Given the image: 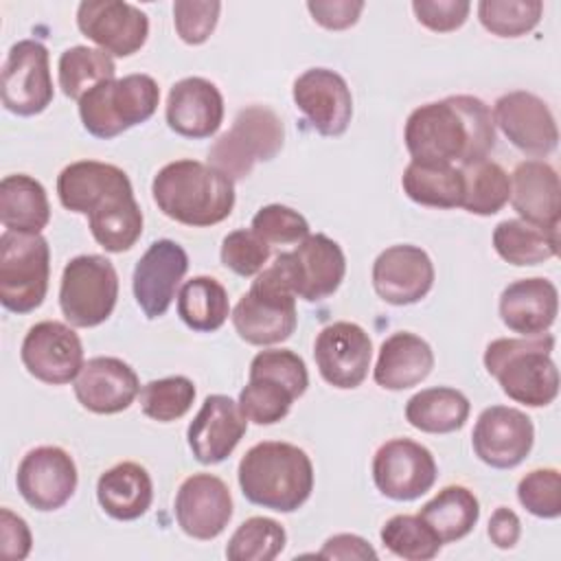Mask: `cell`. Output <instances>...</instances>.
I'll list each match as a JSON object with an SVG mask.
<instances>
[{
	"label": "cell",
	"mask_w": 561,
	"mask_h": 561,
	"mask_svg": "<svg viewBox=\"0 0 561 561\" xmlns=\"http://www.w3.org/2000/svg\"><path fill=\"white\" fill-rule=\"evenodd\" d=\"M419 517L443 543H451L467 537L476 528L480 519V504L473 491L467 486L449 484L421 506Z\"/></svg>",
	"instance_id": "34"
},
{
	"label": "cell",
	"mask_w": 561,
	"mask_h": 561,
	"mask_svg": "<svg viewBox=\"0 0 561 561\" xmlns=\"http://www.w3.org/2000/svg\"><path fill=\"white\" fill-rule=\"evenodd\" d=\"M493 248L511 265H537L559 252V230H546L524 219H504L493 230Z\"/></svg>",
	"instance_id": "36"
},
{
	"label": "cell",
	"mask_w": 561,
	"mask_h": 561,
	"mask_svg": "<svg viewBox=\"0 0 561 561\" xmlns=\"http://www.w3.org/2000/svg\"><path fill=\"white\" fill-rule=\"evenodd\" d=\"M517 500L530 515L557 519L561 515V473L552 467L528 471L517 484Z\"/></svg>",
	"instance_id": "45"
},
{
	"label": "cell",
	"mask_w": 561,
	"mask_h": 561,
	"mask_svg": "<svg viewBox=\"0 0 561 561\" xmlns=\"http://www.w3.org/2000/svg\"><path fill=\"white\" fill-rule=\"evenodd\" d=\"M53 94L48 48L37 39L15 42L2 64V105L18 116H35Z\"/></svg>",
	"instance_id": "13"
},
{
	"label": "cell",
	"mask_w": 561,
	"mask_h": 561,
	"mask_svg": "<svg viewBox=\"0 0 561 561\" xmlns=\"http://www.w3.org/2000/svg\"><path fill=\"white\" fill-rule=\"evenodd\" d=\"M285 142V127L278 114L265 105H248L237 112L228 131H224L208 151V164L226 173L232 182L252 173L256 162L278 156Z\"/></svg>",
	"instance_id": "8"
},
{
	"label": "cell",
	"mask_w": 561,
	"mask_h": 561,
	"mask_svg": "<svg viewBox=\"0 0 561 561\" xmlns=\"http://www.w3.org/2000/svg\"><path fill=\"white\" fill-rule=\"evenodd\" d=\"M272 267L280 274L296 298L318 302L337 291L346 274V256L337 241L327 234L305 237L291 252H280Z\"/></svg>",
	"instance_id": "12"
},
{
	"label": "cell",
	"mask_w": 561,
	"mask_h": 561,
	"mask_svg": "<svg viewBox=\"0 0 561 561\" xmlns=\"http://www.w3.org/2000/svg\"><path fill=\"white\" fill-rule=\"evenodd\" d=\"M57 195L66 210L88 217L94 241L107 252H125L142 234V210L127 173L116 164L70 162L57 178Z\"/></svg>",
	"instance_id": "1"
},
{
	"label": "cell",
	"mask_w": 561,
	"mask_h": 561,
	"mask_svg": "<svg viewBox=\"0 0 561 561\" xmlns=\"http://www.w3.org/2000/svg\"><path fill=\"white\" fill-rule=\"evenodd\" d=\"M554 337H497L484 348V368L502 392L528 408L550 405L559 394V373L552 362Z\"/></svg>",
	"instance_id": "5"
},
{
	"label": "cell",
	"mask_w": 561,
	"mask_h": 561,
	"mask_svg": "<svg viewBox=\"0 0 561 561\" xmlns=\"http://www.w3.org/2000/svg\"><path fill=\"white\" fill-rule=\"evenodd\" d=\"M373 287L388 305H414L434 285V263L430 254L412 243L386 248L373 263Z\"/></svg>",
	"instance_id": "24"
},
{
	"label": "cell",
	"mask_w": 561,
	"mask_h": 561,
	"mask_svg": "<svg viewBox=\"0 0 561 561\" xmlns=\"http://www.w3.org/2000/svg\"><path fill=\"white\" fill-rule=\"evenodd\" d=\"M138 394L140 381L136 370L127 362L110 355L88 359L75 379L77 401L94 414L123 412Z\"/></svg>",
	"instance_id": "26"
},
{
	"label": "cell",
	"mask_w": 561,
	"mask_h": 561,
	"mask_svg": "<svg viewBox=\"0 0 561 561\" xmlns=\"http://www.w3.org/2000/svg\"><path fill=\"white\" fill-rule=\"evenodd\" d=\"M20 357L28 375L50 386L75 381L85 364L79 335L72 327L57 320L33 324L22 340Z\"/></svg>",
	"instance_id": "15"
},
{
	"label": "cell",
	"mask_w": 561,
	"mask_h": 561,
	"mask_svg": "<svg viewBox=\"0 0 561 561\" xmlns=\"http://www.w3.org/2000/svg\"><path fill=\"white\" fill-rule=\"evenodd\" d=\"M79 473L72 456L57 445L31 449L18 465L15 484L20 495L35 511L61 508L77 491Z\"/></svg>",
	"instance_id": "16"
},
{
	"label": "cell",
	"mask_w": 561,
	"mask_h": 561,
	"mask_svg": "<svg viewBox=\"0 0 561 561\" xmlns=\"http://www.w3.org/2000/svg\"><path fill=\"white\" fill-rule=\"evenodd\" d=\"M156 206L169 219L206 228L224 221L234 208V182L199 160H175L164 164L151 182Z\"/></svg>",
	"instance_id": "3"
},
{
	"label": "cell",
	"mask_w": 561,
	"mask_h": 561,
	"mask_svg": "<svg viewBox=\"0 0 561 561\" xmlns=\"http://www.w3.org/2000/svg\"><path fill=\"white\" fill-rule=\"evenodd\" d=\"M250 228L270 245L300 243L309 237V221L298 210L283 204H267L259 208Z\"/></svg>",
	"instance_id": "46"
},
{
	"label": "cell",
	"mask_w": 561,
	"mask_h": 561,
	"mask_svg": "<svg viewBox=\"0 0 561 561\" xmlns=\"http://www.w3.org/2000/svg\"><path fill=\"white\" fill-rule=\"evenodd\" d=\"M318 557H322V559H377V552L364 537L351 535V533H340L324 541Z\"/></svg>",
	"instance_id": "51"
},
{
	"label": "cell",
	"mask_w": 561,
	"mask_h": 561,
	"mask_svg": "<svg viewBox=\"0 0 561 561\" xmlns=\"http://www.w3.org/2000/svg\"><path fill=\"white\" fill-rule=\"evenodd\" d=\"M460 171L465 182L460 208L480 217L495 215L504 208L511 197V178L497 162L484 158L460 167Z\"/></svg>",
	"instance_id": "38"
},
{
	"label": "cell",
	"mask_w": 561,
	"mask_h": 561,
	"mask_svg": "<svg viewBox=\"0 0 561 561\" xmlns=\"http://www.w3.org/2000/svg\"><path fill=\"white\" fill-rule=\"evenodd\" d=\"M118 300V274L101 254H79L61 272L59 307L64 318L79 329L105 322Z\"/></svg>",
	"instance_id": "11"
},
{
	"label": "cell",
	"mask_w": 561,
	"mask_h": 561,
	"mask_svg": "<svg viewBox=\"0 0 561 561\" xmlns=\"http://www.w3.org/2000/svg\"><path fill=\"white\" fill-rule=\"evenodd\" d=\"M164 116L167 125L184 138H210L224 123V96L213 81L186 77L169 90Z\"/></svg>",
	"instance_id": "27"
},
{
	"label": "cell",
	"mask_w": 561,
	"mask_h": 561,
	"mask_svg": "<svg viewBox=\"0 0 561 561\" xmlns=\"http://www.w3.org/2000/svg\"><path fill=\"white\" fill-rule=\"evenodd\" d=\"M219 256L226 270L248 278L265 270L272 256V245L265 243L252 228L250 230L239 228L224 237Z\"/></svg>",
	"instance_id": "44"
},
{
	"label": "cell",
	"mask_w": 561,
	"mask_h": 561,
	"mask_svg": "<svg viewBox=\"0 0 561 561\" xmlns=\"http://www.w3.org/2000/svg\"><path fill=\"white\" fill-rule=\"evenodd\" d=\"M291 96L318 134L335 138L348 129L353 94L340 72L331 68H309L296 77Z\"/></svg>",
	"instance_id": "20"
},
{
	"label": "cell",
	"mask_w": 561,
	"mask_h": 561,
	"mask_svg": "<svg viewBox=\"0 0 561 561\" xmlns=\"http://www.w3.org/2000/svg\"><path fill=\"white\" fill-rule=\"evenodd\" d=\"M403 193L430 208H458L462 204V171L454 164L410 162L401 175Z\"/></svg>",
	"instance_id": "35"
},
{
	"label": "cell",
	"mask_w": 561,
	"mask_h": 561,
	"mask_svg": "<svg viewBox=\"0 0 561 561\" xmlns=\"http://www.w3.org/2000/svg\"><path fill=\"white\" fill-rule=\"evenodd\" d=\"M313 359L320 377L340 390H353L368 377L373 342L355 322L327 324L313 342Z\"/></svg>",
	"instance_id": "17"
},
{
	"label": "cell",
	"mask_w": 561,
	"mask_h": 561,
	"mask_svg": "<svg viewBox=\"0 0 561 561\" xmlns=\"http://www.w3.org/2000/svg\"><path fill=\"white\" fill-rule=\"evenodd\" d=\"M221 2L217 0H178L173 2V24L175 33L184 44L199 46L204 44L219 20Z\"/></svg>",
	"instance_id": "47"
},
{
	"label": "cell",
	"mask_w": 561,
	"mask_h": 561,
	"mask_svg": "<svg viewBox=\"0 0 561 561\" xmlns=\"http://www.w3.org/2000/svg\"><path fill=\"white\" fill-rule=\"evenodd\" d=\"M432 368V346L416 333L397 331L381 342L373 377L383 390H405L421 383Z\"/></svg>",
	"instance_id": "30"
},
{
	"label": "cell",
	"mask_w": 561,
	"mask_h": 561,
	"mask_svg": "<svg viewBox=\"0 0 561 561\" xmlns=\"http://www.w3.org/2000/svg\"><path fill=\"white\" fill-rule=\"evenodd\" d=\"M403 140L414 162L465 167L489 158L495 147L493 112L471 94L432 101L410 112Z\"/></svg>",
	"instance_id": "2"
},
{
	"label": "cell",
	"mask_w": 561,
	"mask_h": 561,
	"mask_svg": "<svg viewBox=\"0 0 561 561\" xmlns=\"http://www.w3.org/2000/svg\"><path fill=\"white\" fill-rule=\"evenodd\" d=\"M535 443V427L526 412L489 405L478 414L471 432L476 456L493 469H513L526 460Z\"/></svg>",
	"instance_id": "19"
},
{
	"label": "cell",
	"mask_w": 561,
	"mask_h": 561,
	"mask_svg": "<svg viewBox=\"0 0 561 561\" xmlns=\"http://www.w3.org/2000/svg\"><path fill=\"white\" fill-rule=\"evenodd\" d=\"M438 476L432 451L410 438H390L373 456V480L381 495L412 502L425 495Z\"/></svg>",
	"instance_id": "14"
},
{
	"label": "cell",
	"mask_w": 561,
	"mask_h": 561,
	"mask_svg": "<svg viewBox=\"0 0 561 561\" xmlns=\"http://www.w3.org/2000/svg\"><path fill=\"white\" fill-rule=\"evenodd\" d=\"M173 511L184 535L210 541L226 530L232 517V495L221 478L193 473L180 484Z\"/></svg>",
	"instance_id": "23"
},
{
	"label": "cell",
	"mask_w": 561,
	"mask_h": 561,
	"mask_svg": "<svg viewBox=\"0 0 561 561\" xmlns=\"http://www.w3.org/2000/svg\"><path fill=\"white\" fill-rule=\"evenodd\" d=\"M178 316L197 333L221 329L230 316L226 287L213 276H193L178 291Z\"/></svg>",
	"instance_id": "37"
},
{
	"label": "cell",
	"mask_w": 561,
	"mask_h": 561,
	"mask_svg": "<svg viewBox=\"0 0 561 561\" xmlns=\"http://www.w3.org/2000/svg\"><path fill=\"white\" fill-rule=\"evenodd\" d=\"M307 386L309 373L298 353L265 348L252 357L248 383L237 403L248 421L274 425L289 414L291 403L307 392Z\"/></svg>",
	"instance_id": "6"
},
{
	"label": "cell",
	"mask_w": 561,
	"mask_h": 561,
	"mask_svg": "<svg viewBox=\"0 0 561 561\" xmlns=\"http://www.w3.org/2000/svg\"><path fill=\"white\" fill-rule=\"evenodd\" d=\"M362 0H309L307 11L311 13L313 22L329 31H344L351 28L362 11H364Z\"/></svg>",
	"instance_id": "49"
},
{
	"label": "cell",
	"mask_w": 561,
	"mask_h": 561,
	"mask_svg": "<svg viewBox=\"0 0 561 561\" xmlns=\"http://www.w3.org/2000/svg\"><path fill=\"white\" fill-rule=\"evenodd\" d=\"M469 399L449 386L419 390L405 403V419L425 434H449L460 430L469 419Z\"/></svg>",
	"instance_id": "33"
},
{
	"label": "cell",
	"mask_w": 561,
	"mask_h": 561,
	"mask_svg": "<svg viewBox=\"0 0 561 561\" xmlns=\"http://www.w3.org/2000/svg\"><path fill=\"white\" fill-rule=\"evenodd\" d=\"M33 537L28 524L11 508L0 511V554L7 561H22L28 557Z\"/></svg>",
	"instance_id": "50"
},
{
	"label": "cell",
	"mask_w": 561,
	"mask_h": 561,
	"mask_svg": "<svg viewBox=\"0 0 561 561\" xmlns=\"http://www.w3.org/2000/svg\"><path fill=\"white\" fill-rule=\"evenodd\" d=\"M511 204L515 213L539 228L559 230L561 184L557 171L543 160H524L511 173Z\"/></svg>",
	"instance_id": "28"
},
{
	"label": "cell",
	"mask_w": 561,
	"mask_h": 561,
	"mask_svg": "<svg viewBox=\"0 0 561 561\" xmlns=\"http://www.w3.org/2000/svg\"><path fill=\"white\" fill-rule=\"evenodd\" d=\"M412 11L425 28L434 33H451L460 28L471 11L467 0H414Z\"/></svg>",
	"instance_id": "48"
},
{
	"label": "cell",
	"mask_w": 561,
	"mask_h": 561,
	"mask_svg": "<svg viewBox=\"0 0 561 561\" xmlns=\"http://www.w3.org/2000/svg\"><path fill=\"white\" fill-rule=\"evenodd\" d=\"M248 430L237 401L226 394H208L186 430L188 447L197 462L217 465L226 460Z\"/></svg>",
	"instance_id": "25"
},
{
	"label": "cell",
	"mask_w": 561,
	"mask_h": 561,
	"mask_svg": "<svg viewBox=\"0 0 561 561\" xmlns=\"http://www.w3.org/2000/svg\"><path fill=\"white\" fill-rule=\"evenodd\" d=\"M287 543L285 528L272 517H250L237 526L226 546L232 561H272Z\"/></svg>",
	"instance_id": "40"
},
{
	"label": "cell",
	"mask_w": 561,
	"mask_h": 561,
	"mask_svg": "<svg viewBox=\"0 0 561 561\" xmlns=\"http://www.w3.org/2000/svg\"><path fill=\"white\" fill-rule=\"evenodd\" d=\"M186 270L188 254L171 239L153 241L138 259L131 276V289L138 307L149 320L167 313Z\"/></svg>",
	"instance_id": "21"
},
{
	"label": "cell",
	"mask_w": 561,
	"mask_h": 561,
	"mask_svg": "<svg viewBox=\"0 0 561 561\" xmlns=\"http://www.w3.org/2000/svg\"><path fill=\"white\" fill-rule=\"evenodd\" d=\"M237 335L252 346H272L291 337L298 324L296 296L270 265L256 274L232 309Z\"/></svg>",
	"instance_id": "9"
},
{
	"label": "cell",
	"mask_w": 561,
	"mask_h": 561,
	"mask_svg": "<svg viewBox=\"0 0 561 561\" xmlns=\"http://www.w3.org/2000/svg\"><path fill=\"white\" fill-rule=\"evenodd\" d=\"M79 31L114 57L138 53L149 35V18L123 0H83L77 9Z\"/></svg>",
	"instance_id": "18"
},
{
	"label": "cell",
	"mask_w": 561,
	"mask_h": 561,
	"mask_svg": "<svg viewBox=\"0 0 561 561\" xmlns=\"http://www.w3.org/2000/svg\"><path fill=\"white\" fill-rule=\"evenodd\" d=\"M522 535V522L517 517L515 511L506 508V506H497L489 519V537L491 541L502 548L508 550L519 541Z\"/></svg>",
	"instance_id": "52"
},
{
	"label": "cell",
	"mask_w": 561,
	"mask_h": 561,
	"mask_svg": "<svg viewBox=\"0 0 561 561\" xmlns=\"http://www.w3.org/2000/svg\"><path fill=\"white\" fill-rule=\"evenodd\" d=\"M77 103L85 131L110 140L153 116L160 103V88L151 75L134 72L96 83Z\"/></svg>",
	"instance_id": "7"
},
{
	"label": "cell",
	"mask_w": 561,
	"mask_h": 561,
	"mask_svg": "<svg viewBox=\"0 0 561 561\" xmlns=\"http://www.w3.org/2000/svg\"><path fill=\"white\" fill-rule=\"evenodd\" d=\"M381 543L408 561H427L440 552L443 541L416 515H392L379 530Z\"/></svg>",
	"instance_id": "41"
},
{
	"label": "cell",
	"mask_w": 561,
	"mask_h": 561,
	"mask_svg": "<svg viewBox=\"0 0 561 561\" xmlns=\"http://www.w3.org/2000/svg\"><path fill=\"white\" fill-rule=\"evenodd\" d=\"M50 248L42 234H0V302L13 313L37 309L48 291Z\"/></svg>",
	"instance_id": "10"
},
{
	"label": "cell",
	"mask_w": 561,
	"mask_h": 561,
	"mask_svg": "<svg viewBox=\"0 0 561 561\" xmlns=\"http://www.w3.org/2000/svg\"><path fill=\"white\" fill-rule=\"evenodd\" d=\"M0 221L11 232L39 234L50 221L46 188L26 173H13L2 178Z\"/></svg>",
	"instance_id": "32"
},
{
	"label": "cell",
	"mask_w": 561,
	"mask_h": 561,
	"mask_svg": "<svg viewBox=\"0 0 561 561\" xmlns=\"http://www.w3.org/2000/svg\"><path fill=\"white\" fill-rule=\"evenodd\" d=\"M559 311V291L552 280L533 276L504 287L500 296V318L504 327L522 337L548 333Z\"/></svg>",
	"instance_id": "29"
},
{
	"label": "cell",
	"mask_w": 561,
	"mask_h": 561,
	"mask_svg": "<svg viewBox=\"0 0 561 561\" xmlns=\"http://www.w3.org/2000/svg\"><path fill=\"white\" fill-rule=\"evenodd\" d=\"M96 500L112 519H138L149 511L153 500L151 476L138 462H118L99 476Z\"/></svg>",
	"instance_id": "31"
},
{
	"label": "cell",
	"mask_w": 561,
	"mask_h": 561,
	"mask_svg": "<svg viewBox=\"0 0 561 561\" xmlns=\"http://www.w3.org/2000/svg\"><path fill=\"white\" fill-rule=\"evenodd\" d=\"M493 121L519 151L543 158L557 149L559 129L550 107L533 92L513 90L493 105Z\"/></svg>",
	"instance_id": "22"
},
{
	"label": "cell",
	"mask_w": 561,
	"mask_h": 561,
	"mask_svg": "<svg viewBox=\"0 0 561 561\" xmlns=\"http://www.w3.org/2000/svg\"><path fill=\"white\" fill-rule=\"evenodd\" d=\"M114 59L101 48L70 46L59 55L57 77L59 88L68 99L79 101L90 88H94L101 81L114 79Z\"/></svg>",
	"instance_id": "39"
},
{
	"label": "cell",
	"mask_w": 561,
	"mask_h": 561,
	"mask_svg": "<svg viewBox=\"0 0 561 561\" xmlns=\"http://www.w3.org/2000/svg\"><path fill=\"white\" fill-rule=\"evenodd\" d=\"M195 401V383L184 375H171L151 379L140 388L142 414L158 421L171 423L182 419Z\"/></svg>",
	"instance_id": "42"
},
{
	"label": "cell",
	"mask_w": 561,
	"mask_h": 561,
	"mask_svg": "<svg viewBox=\"0 0 561 561\" xmlns=\"http://www.w3.org/2000/svg\"><path fill=\"white\" fill-rule=\"evenodd\" d=\"M543 13L541 0H482L478 2L480 24L497 37H522L530 33Z\"/></svg>",
	"instance_id": "43"
},
{
	"label": "cell",
	"mask_w": 561,
	"mask_h": 561,
	"mask_svg": "<svg viewBox=\"0 0 561 561\" xmlns=\"http://www.w3.org/2000/svg\"><path fill=\"white\" fill-rule=\"evenodd\" d=\"M237 480L248 502L276 513H294L313 491V465L298 445L263 440L243 454Z\"/></svg>",
	"instance_id": "4"
}]
</instances>
